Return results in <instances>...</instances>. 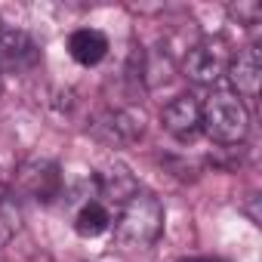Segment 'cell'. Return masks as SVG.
Segmentation results:
<instances>
[{
  "label": "cell",
  "mask_w": 262,
  "mask_h": 262,
  "mask_svg": "<svg viewBox=\"0 0 262 262\" xmlns=\"http://www.w3.org/2000/svg\"><path fill=\"white\" fill-rule=\"evenodd\" d=\"M164 234V204L151 191H136L120 204L114 219V237L123 247H151Z\"/></svg>",
  "instance_id": "6da1fadb"
},
{
  "label": "cell",
  "mask_w": 262,
  "mask_h": 262,
  "mask_svg": "<svg viewBox=\"0 0 262 262\" xmlns=\"http://www.w3.org/2000/svg\"><path fill=\"white\" fill-rule=\"evenodd\" d=\"M201 129L219 145H241L250 133V111L231 90H213L201 105Z\"/></svg>",
  "instance_id": "7a4b0ae2"
},
{
  "label": "cell",
  "mask_w": 262,
  "mask_h": 262,
  "mask_svg": "<svg viewBox=\"0 0 262 262\" xmlns=\"http://www.w3.org/2000/svg\"><path fill=\"white\" fill-rule=\"evenodd\" d=\"M228 62H231L228 43L222 37H204L188 50V56L182 62V71H185L188 80H194L201 86H213L228 71Z\"/></svg>",
  "instance_id": "3957f363"
},
{
  "label": "cell",
  "mask_w": 262,
  "mask_h": 262,
  "mask_svg": "<svg viewBox=\"0 0 262 262\" xmlns=\"http://www.w3.org/2000/svg\"><path fill=\"white\" fill-rule=\"evenodd\" d=\"M19 188L25 194H31L40 204H50L62 194V173L59 164L47 161V158H31L19 167Z\"/></svg>",
  "instance_id": "277c9868"
},
{
  "label": "cell",
  "mask_w": 262,
  "mask_h": 262,
  "mask_svg": "<svg viewBox=\"0 0 262 262\" xmlns=\"http://www.w3.org/2000/svg\"><path fill=\"white\" fill-rule=\"evenodd\" d=\"M37 62H40V50L31 40V34L0 25V71L22 74V71H31Z\"/></svg>",
  "instance_id": "5b68a950"
},
{
  "label": "cell",
  "mask_w": 262,
  "mask_h": 262,
  "mask_svg": "<svg viewBox=\"0 0 262 262\" xmlns=\"http://www.w3.org/2000/svg\"><path fill=\"white\" fill-rule=\"evenodd\" d=\"M231 77V86H234V96L241 99H256L259 96V86H262V53L256 43L244 47L231 62H228V71Z\"/></svg>",
  "instance_id": "8992f818"
},
{
  "label": "cell",
  "mask_w": 262,
  "mask_h": 262,
  "mask_svg": "<svg viewBox=\"0 0 262 262\" xmlns=\"http://www.w3.org/2000/svg\"><path fill=\"white\" fill-rule=\"evenodd\" d=\"M161 120L167 126V133H173L176 139H194L201 133V102L194 96H176L173 102L164 105Z\"/></svg>",
  "instance_id": "52a82bcc"
},
{
  "label": "cell",
  "mask_w": 262,
  "mask_h": 262,
  "mask_svg": "<svg viewBox=\"0 0 262 262\" xmlns=\"http://www.w3.org/2000/svg\"><path fill=\"white\" fill-rule=\"evenodd\" d=\"M108 37H105V31H99V28H77L71 37H68V53H71V59L77 62V65H99L105 56H108Z\"/></svg>",
  "instance_id": "ba28073f"
},
{
  "label": "cell",
  "mask_w": 262,
  "mask_h": 262,
  "mask_svg": "<svg viewBox=\"0 0 262 262\" xmlns=\"http://www.w3.org/2000/svg\"><path fill=\"white\" fill-rule=\"evenodd\" d=\"M93 133L108 142V145H120V142H129V139H136L142 133V123H136L133 114H126V111H105L96 123H93Z\"/></svg>",
  "instance_id": "9c48e42d"
},
{
  "label": "cell",
  "mask_w": 262,
  "mask_h": 262,
  "mask_svg": "<svg viewBox=\"0 0 262 262\" xmlns=\"http://www.w3.org/2000/svg\"><path fill=\"white\" fill-rule=\"evenodd\" d=\"M111 228V213L102 201H86L77 213H74V231L80 237H99Z\"/></svg>",
  "instance_id": "30bf717a"
},
{
  "label": "cell",
  "mask_w": 262,
  "mask_h": 262,
  "mask_svg": "<svg viewBox=\"0 0 262 262\" xmlns=\"http://www.w3.org/2000/svg\"><path fill=\"white\" fill-rule=\"evenodd\" d=\"M99 191H102L108 201L123 204V201H129V198L139 191V185H136V179L129 176L123 167H114V170L102 173V179H99Z\"/></svg>",
  "instance_id": "8fae6325"
},
{
  "label": "cell",
  "mask_w": 262,
  "mask_h": 262,
  "mask_svg": "<svg viewBox=\"0 0 262 262\" xmlns=\"http://www.w3.org/2000/svg\"><path fill=\"white\" fill-rule=\"evenodd\" d=\"M19 231V210L13 207L10 194H0V244H7Z\"/></svg>",
  "instance_id": "7c38bea8"
},
{
  "label": "cell",
  "mask_w": 262,
  "mask_h": 262,
  "mask_svg": "<svg viewBox=\"0 0 262 262\" xmlns=\"http://www.w3.org/2000/svg\"><path fill=\"white\" fill-rule=\"evenodd\" d=\"M228 13L241 22V25H256L259 19H262V7L256 4V0H244V4H234V7H228Z\"/></svg>",
  "instance_id": "4fadbf2b"
},
{
  "label": "cell",
  "mask_w": 262,
  "mask_h": 262,
  "mask_svg": "<svg viewBox=\"0 0 262 262\" xmlns=\"http://www.w3.org/2000/svg\"><path fill=\"white\" fill-rule=\"evenodd\" d=\"M182 262H207V259H182Z\"/></svg>",
  "instance_id": "5bb4252c"
}]
</instances>
